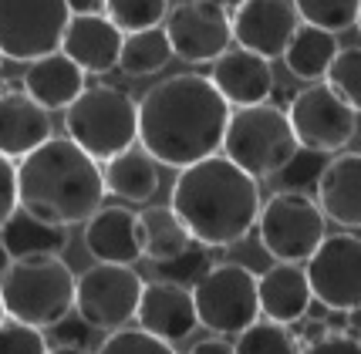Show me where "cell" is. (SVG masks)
<instances>
[{
  "instance_id": "obj_1",
  "label": "cell",
  "mask_w": 361,
  "mask_h": 354,
  "mask_svg": "<svg viewBox=\"0 0 361 354\" xmlns=\"http://www.w3.org/2000/svg\"><path fill=\"white\" fill-rule=\"evenodd\" d=\"M230 105L203 75H173L139 102L142 149L169 169H189L220 155Z\"/></svg>"
},
{
  "instance_id": "obj_2",
  "label": "cell",
  "mask_w": 361,
  "mask_h": 354,
  "mask_svg": "<svg viewBox=\"0 0 361 354\" xmlns=\"http://www.w3.org/2000/svg\"><path fill=\"white\" fill-rule=\"evenodd\" d=\"M169 206L196 243L220 250L250 236L260 216V189L226 155H209L179 172Z\"/></svg>"
},
{
  "instance_id": "obj_3",
  "label": "cell",
  "mask_w": 361,
  "mask_h": 354,
  "mask_svg": "<svg viewBox=\"0 0 361 354\" xmlns=\"http://www.w3.org/2000/svg\"><path fill=\"white\" fill-rule=\"evenodd\" d=\"M105 200L102 166L68 135L51 139L17 162V202L51 226L88 223Z\"/></svg>"
},
{
  "instance_id": "obj_4",
  "label": "cell",
  "mask_w": 361,
  "mask_h": 354,
  "mask_svg": "<svg viewBox=\"0 0 361 354\" xmlns=\"http://www.w3.org/2000/svg\"><path fill=\"white\" fill-rule=\"evenodd\" d=\"M78 277L61 257H24L11 260L0 277V300L11 321L31 327H54L75 307Z\"/></svg>"
},
{
  "instance_id": "obj_5",
  "label": "cell",
  "mask_w": 361,
  "mask_h": 354,
  "mask_svg": "<svg viewBox=\"0 0 361 354\" xmlns=\"http://www.w3.org/2000/svg\"><path fill=\"white\" fill-rule=\"evenodd\" d=\"M64 128L94 162H109L139 142V105L126 88L92 85L64 108Z\"/></svg>"
},
{
  "instance_id": "obj_6",
  "label": "cell",
  "mask_w": 361,
  "mask_h": 354,
  "mask_svg": "<svg viewBox=\"0 0 361 354\" xmlns=\"http://www.w3.org/2000/svg\"><path fill=\"white\" fill-rule=\"evenodd\" d=\"M298 149L300 142L287 111L267 102L253 108H236L223 135V155L253 179L277 176Z\"/></svg>"
},
{
  "instance_id": "obj_7",
  "label": "cell",
  "mask_w": 361,
  "mask_h": 354,
  "mask_svg": "<svg viewBox=\"0 0 361 354\" xmlns=\"http://www.w3.org/2000/svg\"><path fill=\"white\" fill-rule=\"evenodd\" d=\"M328 216L304 193H274L257 216L260 247L277 263H307L324 243Z\"/></svg>"
},
{
  "instance_id": "obj_8",
  "label": "cell",
  "mask_w": 361,
  "mask_h": 354,
  "mask_svg": "<svg viewBox=\"0 0 361 354\" xmlns=\"http://www.w3.org/2000/svg\"><path fill=\"white\" fill-rule=\"evenodd\" d=\"M196 314L206 331L216 334H243L260 321V293L257 274L243 263H216L192 283Z\"/></svg>"
},
{
  "instance_id": "obj_9",
  "label": "cell",
  "mask_w": 361,
  "mask_h": 354,
  "mask_svg": "<svg viewBox=\"0 0 361 354\" xmlns=\"http://www.w3.org/2000/svg\"><path fill=\"white\" fill-rule=\"evenodd\" d=\"M71 20L68 0H0V51L7 61L31 64L61 51Z\"/></svg>"
},
{
  "instance_id": "obj_10",
  "label": "cell",
  "mask_w": 361,
  "mask_h": 354,
  "mask_svg": "<svg viewBox=\"0 0 361 354\" xmlns=\"http://www.w3.org/2000/svg\"><path fill=\"white\" fill-rule=\"evenodd\" d=\"M142 291H145V280L132 267L94 263L78 277L75 310L94 331H122L139 314Z\"/></svg>"
},
{
  "instance_id": "obj_11",
  "label": "cell",
  "mask_w": 361,
  "mask_h": 354,
  "mask_svg": "<svg viewBox=\"0 0 361 354\" xmlns=\"http://www.w3.org/2000/svg\"><path fill=\"white\" fill-rule=\"evenodd\" d=\"M287 118L294 125L300 149H311V152L321 155L341 152L348 142L355 139V128H358V111L345 105L328 85L300 88L290 98Z\"/></svg>"
},
{
  "instance_id": "obj_12",
  "label": "cell",
  "mask_w": 361,
  "mask_h": 354,
  "mask_svg": "<svg viewBox=\"0 0 361 354\" xmlns=\"http://www.w3.org/2000/svg\"><path fill=\"white\" fill-rule=\"evenodd\" d=\"M307 280L317 304L328 310L361 307V240L351 233L324 236V243L307 260Z\"/></svg>"
},
{
  "instance_id": "obj_13",
  "label": "cell",
  "mask_w": 361,
  "mask_h": 354,
  "mask_svg": "<svg viewBox=\"0 0 361 354\" xmlns=\"http://www.w3.org/2000/svg\"><path fill=\"white\" fill-rule=\"evenodd\" d=\"M166 34L173 54L189 64H213L220 54L230 51L233 24L220 4L206 0H183L166 17Z\"/></svg>"
},
{
  "instance_id": "obj_14",
  "label": "cell",
  "mask_w": 361,
  "mask_h": 354,
  "mask_svg": "<svg viewBox=\"0 0 361 354\" xmlns=\"http://www.w3.org/2000/svg\"><path fill=\"white\" fill-rule=\"evenodd\" d=\"M233 41L243 51H253L267 61L283 58L287 44L294 41L300 17L290 0H240L233 17Z\"/></svg>"
},
{
  "instance_id": "obj_15",
  "label": "cell",
  "mask_w": 361,
  "mask_h": 354,
  "mask_svg": "<svg viewBox=\"0 0 361 354\" xmlns=\"http://www.w3.org/2000/svg\"><path fill=\"white\" fill-rule=\"evenodd\" d=\"M135 321L142 331H149L152 338L169 341V344L189 338L200 324L192 291L183 283H173V280H149L142 291Z\"/></svg>"
},
{
  "instance_id": "obj_16",
  "label": "cell",
  "mask_w": 361,
  "mask_h": 354,
  "mask_svg": "<svg viewBox=\"0 0 361 354\" xmlns=\"http://www.w3.org/2000/svg\"><path fill=\"white\" fill-rule=\"evenodd\" d=\"M126 34L105 14H71L61 37V54L71 58L85 75H105L118 68Z\"/></svg>"
},
{
  "instance_id": "obj_17",
  "label": "cell",
  "mask_w": 361,
  "mask_h": 354,
  "mask_svg": "<svg viewBox=\"0 0 361 354\" xmlns=\"http://www.w3.org/2000/svg\"><path fill=\"white\" fill-rule=\"evenodd\" d=\"M209 81L226 98V105L236 108L264 105L274 94V68H270V61L253 54V51H243V47H230L226 54H220L213 61Z\"/></svg>"
},
{
  "instance_id": "obj_18",
  "label": "cell",
  "mask_w": 361,
  "mask_h": 354,
  "mask_svg": "<svg viewBox=\"0 0 361 354\" xmlns=\"http://www.w3.org/2000/svg\"><path fill=\"white\" fill-rule=\"evenodd\" d=\"M257 293H260V314L283 327L304 321L314 304L311 280L300 263H274L257 277Z\"/></svg>"
},
{
  "instance_id": "obj_19",
  "label": "cell",
  "mask_w": 361,
  "mask_h": 354,
  "mask_svg": "<svg viewBox=\"0 0 361 354\" xmlns=\"http://www.w3.org/2000/svg\"><path fill=\"white\" fill-rule=\"evenodd\" d=\"M51 139V115L31 94L24 92H0V155L11 162H20L24 155L41 149Z\"/></svg>"
},
{
  "instance_id": "obj_20",
  "label": "cell",
  "mask_w": 361,
  "mask_h": 354,
  "mask_svg": "<svg viewBox=\"0 0 361 354\" xmlns=\"http://www.w3.org/2000/svg\"><path fill=\"white\" fill-rule=\"evenodd\" d=\"M85 247L98 263L132 267L142 257L139 216L126 206H102L85 223Z\"/></svg>"
},
{
  "instance_id": "obj_21",
  "label": "cell",
  "mask_w": 361,
  "mask_h": 354,
  "mask_svg": "<svg viewBox=\"0 0 361 354\" xmlns=\"http://www.w3.org/2000/svg\"><path fill=\"white\" fill-rule=\"evenodd\" d=\"M317 206L331 223L361 230V152L334 155L317 183Z\"/></svg>"
},
{
  "instance_id": "obj_22",
  "label": "cell",
  "mask_w": 361,
  "mask_h": 354,
  "mask_svg": "<svg viewBox=\"0 0 361 354\" xmlns=\"http://www.w3.org/2000/svg\"><path fill=\"white\" fill-rule=\"evenodd\" d=\"M20 85H24V92L31 94L41 108H47V111L68 108L88 88V85H85V71H81L71 58H64L61 51H54V54L37 58V61L27 64Z\"/></svg>"
},
{
  "instance_id": "obj_23",
  "label": "cell",
  "mask_w": 361,
  "mask_h": 354,
  "mask_svg": "<svg viewBox=\"0 0 361 354\" xmlns=\"http://www.w3.org/2000/svg\"><path fill=\"white\" fill-rule=\"evenodd\" d=\"M105 189L126 202H149L159 193V162L145 149H126L102 166Z\"/></svg>"
},
{
  "instance_id": "obj_24",
  "label": "cell",
  "mask_w": 361,
  "mask_h": 354,
  "mask_svg": "<svg viewBox=\"0 0 361 354\" xmlns=\"http://www.w3.org/2000/svg\"><path fill=\"white\" fill-rule=\"evenodd\" d=\"M0 243L11 253V260H24V257H58L68 247V230L64 226H51L37 216L24 213L17 206V213L4 223L0 230Z\"/></svg>"
},
{
  "instance_id": "obj_25",
  "label": "cell",
  "mask_w": 361,
  "mask_h": 354,
  "mask_svg": "<svg viewBox=\"0 0 361 354\" xmlns=\"http://www.w3.org/2000/svg\"><path fill=\"white\" fill-rule=\"evenodd\" d=\"M139 236H142V257L152 263H169L183 257L196 240L189 236L186 223L173 213V206H149L139 213Z\"/></svg>"
},
{
  "instance_id": "obj_26",
  "label": "cell",
  "mask_w": 361,
  "mask_h": 354,
  "mask_svg": "<svg viewBox=\"0 0 361 354\" xmlns=\"http://www.w3.org/2000/svg\"><path fill=\"white\" fill-rule=\"evenodd\" d=\"M338 37L328 31H321V28H311V24H300L298 34H294V41L287 44L283 51V64H287V71L300 81H321V78H328V68L331 61L338 58Z\"/></svg>"
},
{
  "instance_id": "obj_27",
  "label": "cell",
  "mask_w": 361,
  "mask_h": 354,
  "mask_svg": "<svg viewBox=\"0 0 361 354\" xmlns=\"http://www.w3.org/2000/svg\"><path fill=\"white\" fill-rule=\"evenodd\" d=\"M173 58L176 54H173V44H169L166 28H152V31L126 34L118 68H122L128 78H149V75H159Z\"/></svg>"
},
{
  "instance_id": "obj_28",
  "label": "cell",
  "mask_w": 361,
  "mask_h": 354,
  "mask_svg": "<svg viewBox=\"0 0 361 354\" xmlns=\"http://www.w3.org/2000/svg\"><path fill=\"white\" fill-rule=\"evenodd\" d=\"M300 24L321 28L328 34H341L348 28H358L361 0H290Z\"/></svg>"
},
{
  "instance_id": "obj_29",
  "label": "cell",
  "mask_w": 361,
  "mask_h": 354,
  "mask_svg": "<svg viewBox=\"0 0 361 354\" xmlns=\"http://www.w3.org/2000/svg\"><path fill=\"white\" fill-rule=\"evenodd\" d=\"M169 0H105V17L122 34H139L162 28L169 17Z\"/></svg>"
},
{
  "instance_id": "obj_30",
  "label": "cell",
  "mask_w": 361,
  "mask_h": 354,
  "mask_svg": "<svg viewBox=\"0 0 361 354\" xmlns=\"http://www.w3.org/2000/svg\"><path fill=\"white\" fill-rule=\"evenodd\" d=\"M236 354H300V341L283 324L257 321L243 334H236Z\"/></svg>"
},
{
  "instance_id": "obj_31",
  "label": "cell",
  "mask_w": 361,
  "mask_h": 354,
  "mask_svg": "<svg viewBox=\"0 0 361 354\" xmlns=\"http://www.w3.org/2000/svg\"><path fill=\"white\" fill-rule=\"evenodd\" d=\"M324 85H328L345 105L361 111V47H341V51H338V58H334L328 68Z\"/></svg>"
},
{
  "instance_id": "obj_32",
  "label": "cell",
  "mask_w": 361,
  "mask_h": 354,
  "mask_svg": "<svg viewBox=\"0 0 361 354\" xmlns=\"http://www.w3.org/2000/svg\"><path fill=\"white\" fill-rule=\"evenodd\" d=\"M324 155L311 152V149H298L294 159L277 172V183H281V193H317V183H321V172H324Z\"/></svg>"
},
{
  "instance_id": "obj_33",
  "label": "cell",
  "mask_w": 361,
  "mask_h": 354,
  "mask_svg": "<svg viewBox=\"0 0 361 354\" xmlns=\"http://www.w3.org/2000/svg\"><path fill=\"white\" fill-rule=\"evenodd\" d=\"M98 354H179L162 338H152L149 331H135V327H122V331H111L109 341L98 348Z\"/></svg>"
},
{
  "instance_id": "obj_34",
  "label": "cell",
  "mask_w": 361,
  "mask_h": 354,
  "mask_svg": "<svg viewBox=\"0 0 361 354\" xmlns=\"http://www.w3.org/2000/svg\"><path fill=\"white\" fill-rule=\"evenodd\" d=\"M44 334L41 327H31V324H20V321H7L0 324V354H47Z\"/></svg>"
},
{
  "instance_id": "obj_35",
  "label": "cell",
  "mask_w": 361,
  "mask_h": 354,
  "mask_svg": "<svg viewBox=\"0 0 361 354\" xmlns=\"http://www.w3.org/2000/svg\"><path fill=\"white\" fill-rule=\"evenodd\" d=\"M156 267H159V280H173V283L192 280V283H196V280L209 270V247L192 243L183 257H176V260H169V263H156ZM183 287H186V283H183Z\"/></svg>"
},
{
  "instance_id": "obj_36",
  "label": "cell",
  "mask_w": 361,
  "mask_h": 354,
  "mask_svg": "<svg viewBox=\"0 0 361 354\" xmlns=\"http://www.w3.org/2000/svg\"><path fill=\"white\" fill-rule=\"evenodd\" d=\"M300 354H361V341L358 334H348V331H328L317 341L300 344Z\"/></svg>"
},
{
  "instance_id": "obj_37",
  "label": "cell",
  "mask_w": 361,
  "mask_h": 354,
  "mask_svg": "<svg viewBox=\"0 0 361 354\" xmlns=\"http://www.w3.org/2000/svg\"><path fill=\"white\" fill-rule=\"evenodd\" d=\"M17 166L7 155H0V230L17 213Z\"/></svg>"
},
{
  "instance_id": "obj_38",
  "label": "cell",
  "mask_w": 361,
  "mask_h": 354,
  "mask_svg": "<svg viewBox=\"0 0 361 354\" xmlns=\"http://www.w3.org/2000/svg\"><path fill=\"white\" fill-rule=\"evenodd\" d=\"M189 354H236V348L226 344L223 338H206V341H196Z\"/></svg>"
},
{
  "instance_id": "obj_39",
  "label": "cell",
  "mask_w": 361,
  "mask_h": 354,
  "mask_svg": "<svg viewBox=\"0 0 361 354\" xmlns=\"http://www.w3.org/2000/svg\"><path fill=\"white\" fill-rule=\"evenodd\" d=\"M71 14H98L105 7V0H68Z\"/></svg>"
},
{
  "instance_id": "obj_40",
  "label": "cell",
  "mask_w": 361,
  "mask_h": 354,
  "mask_svg": "<svg viewBox=\"0 0 361 354\" xmlns=\"http://www.w3.org/2000/svg\"><path fill=\"white\" fill-rule=\"evenodd\" d=\"M47 354H88L81 344H58V348H51Z\"/></svg>"
},
{
  "instance_id": "obj_41",
  "label": "cell",
  "mask_w": 361,
  "mask_h": 354,
  "mask_svg": "<svg viewBox=\"0 0 361 354\" xmlns=\"http://www.w3.org/2000/svg\"><path fill=\"white\" fill-rule=\"evenodd\" d=\"M348 331H358L361 334V307L348 310Z\"/></svg>"
},
{
  "instance_id": "obj_42",
  "label": "cell",
  "mask_w": 361,
  "mask_h": 354,
  "mask_svg": "<svg viewBox=\"0 0 361 354\" xmlns=\"http://www.w3.org/2000/svg\"><path fill=\"white\" fill-rule=\"evenodd\" d=\"M7 267H11V253L4 250V243H0V277L7 274Z\"/></svg>"
},
{
  "instance_id": "obj_43",
  "label": "cell",
  "mask_w": 361,
  "mask_h": 354,
  "mask_svg": "<svg viewBox=\"0 0 361 354\" xmlns=\"http://www.w3.org/2000/svg\"><path fill=\"white\" fill-rule=\"evenodd\" d=\"M7 321V310H4V300H0V324Z\"/></svg>"
},
{
  "instance_id": "obj_44",
  "label": "cell",
  "mask_w": 361,
  "mask_h": 354,
  "mask_svg": "<svg viewBox=\"0 0 361 354\" xmlns=\"http://www.w3.org/2000/svg\"><path fill=\"white\" fill-rule=\"evenodd\" d=\"M206 4H220V7H223V4H226V0H206Z\"/></svg>"
},
{
  "instance_id": "obj_45",
  "label": "cell",
  "mask_w": 361,
  "mask_h": 354,
  "mask_svg": "<svg viewBox=\"0 0 361 354\" xmlns=\"http://www.w3.org/2000/svg\"><path fill=\"white\" fill-rule=\"evenodd\" d=\"M4 61H7V58H4V51H0V68H4Z\"/></svg>"
},
{
  "instance_id": "obj_46",
  "label": "cell",
  "mask_w": 361,
  "mask_h": 354,
  "mask_svg": "<svg viewBox=\"0 0 361 354\" xmlns=\"http://www.w3.org/2000/svg\"><path fill=\"white\" fill-rule=\"evenodd\" d=\"M358 34H361V14H358Z\"/></svg>"
},
{
  "instance_id": "obj_47",
  "label": "cell",
  "mask_w": 361,
  "mask_h": 354,
  "mask_svg": "<svg viewBox=\"0 0 361 354\" xmlns=\"http://www.w3.org/2000/svg\"><path fill=\"white\" fill-rule=\"evenodd\" d=\"M358 341H361V334H358Z\"/></svg>"
}]
</instances>
